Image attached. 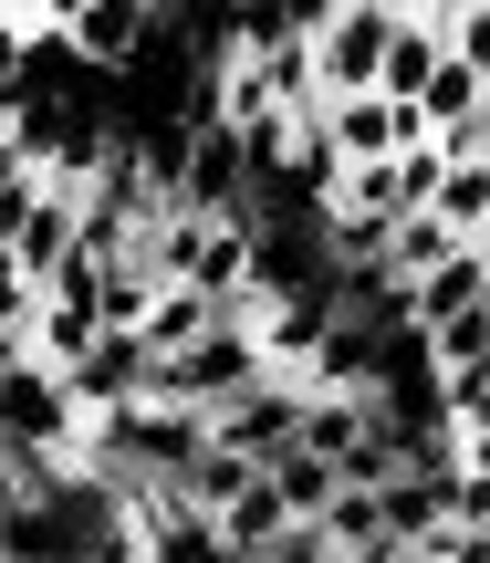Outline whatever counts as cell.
Segmentation results:
<instances>
[{"mask_svg":"<svg viewBox=\"0 0 490 563\" xmlns=\"http://www.w3.org/2000/svg\"><path fill=\"white\" fill-rule=\"evenodd\" d=\"M83 439H94V418H83L74 376H53V365H11V376H0V449H21V460L74 481Z\"/></svg>","mask_w":490,"mask_h":563,"instance_id":"obj_1","label":"cell"},{"mask_svg":"<svg viewBox=\"0 0 490 563\" xmlns=\"http://www.w3.org/2000/svg\"><path fill=\"white\" fill-rule=\"evenodd\" d=\"M387 53H397V0H324L313 11V74L334 95H387Z\"/></svg>","mask_w":490,"mask_h":563,"instance_id":"obj_2","label":"cell"},{"mask_svg":"<svg viewBox=\"0 0 490 563\" xmlns=\"http://www.w3.org/2000/svg\"><path fill=\"white\" fill-rule=\"evenodd\" d=\"M157 42H167V11H146V0H74L63 11V63H83V74H146Z\"/></svg>","mask_w":490,"mask_h":563,"instance_id":"obj_3","label":"cell"},{"mask_svg":"<svg viewBox=\"0 0 490 563\" xmlns=\"http://www.w3.org/2000/svg\"><path fill=\"white\" fill-rule=\"evenodd\" d=\"M303 418H313V386H292V376H261L250 397H230L220 418V449L230 460H250V470H282L292 449H303Z\"/></svg>","mask_w":490,"mask_h":563,"instance_id":"obj_4","label":"cell"},{"mask_svg":"<svg viewBox=\"0 0 490 563\" xmlns=\"http://www.w3.org/2000/svg\"><path fill=\"white\" fill-rule=\"evenodd\" d=\"M324 146H334L345 167H387V157L438 146V136H428V115L397 104V95H334V104H324Z\"/></svg>","mask_w":490,"mask_h":563,"instance_id":"obj_5","label":"cell"},{"mask_svg":"<svg viewBox=\"0 0 490 563\" xmlns=\"http://www.w3.org/2000/svg\"><path fill=\"white\" fill-rule=\"evenodd\" d=\"M470 313H490V251H459L449 272H428L408 292V334H438V323H470Z\"/></svg>","mask_w":490,"mask_h":563,"instance_id":"obj_6","label":"cell"},{"mask_svg":"<svg viewBox=\"0 0 490 563\" xmlns=\"http://www.w3.org/2000/svg\"><path fill=\"white\" fill-rule=\"evenodd\" d=\"M292 532H303V522L282 511V490H271V470H261V490H241V501L220 511V543L241 553V563H261L271 543H292Z\"/></svg>","mask_w":490,"mask_h":563,"instance_id":"obj_7","label":"cell"},{"mask_svg":"<svg viewBox=\"0 0 490 563\" xmlns=\"http://www.w3.org/2000/svg\"><path fill=\"white\" fill-rule=\"evenodd\" d=\"M199 334H220V302H209V292H188V282H167V292H157V313H146V344L178 365Z\"/></svg>","mask_w":490,"mask_h":563,"instance_id":"obj_8","label":"cell"},{"mask_svg":"<svg viewBox=\"0 0 490 563\" xmlns=\"http://www.w3.org/2000/svg\"><path fill=\"white\" fill-rule=\"evenodd\" d=\"M271 490H282V511H292V522H324V511L334 501H345V470H334V460H313V449H292V460L282 470H271Z\"/></svg>","mask_w":490,"mask_h":563,"instance_id":"obj_9","label":"cell"},{"mask_svg":"<svg viewBox=\"0 0 490 563\" xmlns=\"http://www.w3.org/2000/svg\"><path fill=\"white\" fill-rule=\"evenodd\" d=\"M438 220L459 230V241H490V157H449V178H438Z\"/></svg>","mask_w":490,"mask_h":563,"instance_id":"obj_10","label":"cell"},{"mask_svg":"<svg viewBox=\"0 0 490 563\" xmlns=\"http://www.w3.org/2000/svg\"><path fill=\"white\" fill-rule=\"evenodd\" d=\"M313 532H324L345 563H355V553H376V543H397V532H387V490H345V501H334Z\"/></svg>","mask_w":490,"mask_h":563,"instance_id":"obj_11","label":"cell"},{"mask_svg":"<svg viewBox=\"0 0 490 563\" xmlns=\"http://www.w3.org/2000/svg\"><path fill=\"white\" fill-rule=\"evenodd\" d=\"M178 490H188V511H209V522H220V511L241 501V490H261V470H250V460H230V449H209V460L188 470Z\"/></svg>","mask_w":490,"mask_h":563,"instance_id":"obj_12","label":"cell"},{"mask_svg":"<svg viewBox=\"0 0 490 563\" xmlns=\"http://www.w3.org/2000/svg\"><path fill=\"white\" fill-rule=\"evenodd\" d=\"M449 53L490 84V0H459V11H449Z\"/></svg>","mask_w":490,"mask_h":563,"instance_id":"obj_13","label":"cell"}]
</instances>
